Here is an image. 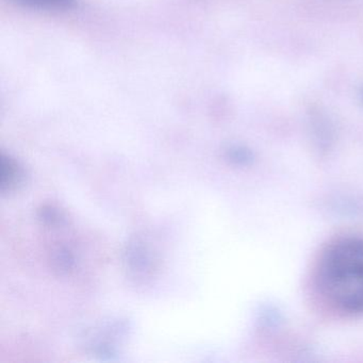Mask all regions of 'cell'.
<instances>
[{
    "mask_svg": "<svg viewBox=\"0 0 363 363\" xmlns=\"http://www.w3.org/2000/svg\"><path fill=\"white\" fill-rule=\"evenodd\" d=\"M52 263L59 273L67 274L75 267L76 259L69 248L59 247L52 254Z\"/></svg>",
    "mask_w": 363,
    "mask_h": 363,
    "instance_id": "cell-4",
    "label": "cell"
},
{
    "mask_svg": "<svg viewBox=\"0 0 363 363\" xmlns=\"http://www.w3.org/2000/svg\"><path fill=\"white\" fill-rule=\"evenodd\" d=\"M28 180V173L24 165L11 155L1 154V179L0 191L3 194H11L24 188Z\"/></svg>",
    "mask_w": 363,
    "mask_h": 363,
    "instance_id": "cell-1",
    "label": "cell"
},
{
    "mask_svg": "<svg viewBox=\"0 0 363 363\" xmlns=\"http://www.w3.org/2000/svg\"><path fill=\"white\" fill-rule=\"evenodd\" d=\"M125 257L127 263L133 271L143 272L150 269L152 262L150 252L141 242H130L125 250Z\"/></svg>",
    "mask_w": 363,
    "mask_h": 363,
    "instance_id": "cell-2",
    "label": "cell"
},
{
    "mask_svg": "<svg viewBox=\"0 0 363 363\" xmlns=\"http://www.w3.org/2000/svg\"><path fill=\"white\" fill-rule=\"evenodd\" d=\"M362 97H363V92H362Z\"/></svg>",
    "mask_w": 363,
    "mask_h": 363,
    "instance_id": "cell-6",
    "label": "cell"
},
{
    "mask_svg": "<svg viewBox=\"0 0 363 363\" xmlns=\"http://www.w3.org/2000/svg\"><path fill=\"white\" fill-rule=\"evenodd\" d=\"M38 216L42 222L52 227L63 226L67 222L65 213L54 206L45 205L38 210Z\"/></svg>",
    "mask_w": 363,
    "mask_h": 363,
    "instance_id": "cell-5",
    "label": "cell"
},
{
    "mask_svg": "<svg viewBox=\"0 0 363 363\" xmlns=\"http://www.w3.org/2000/svg\"><path fill=\"white\" fill-rule=\"evenodd\" d=\"M20 5L44 11H69L77 5V0H16Z\"/></svg>",
    "mask_w": 363,
    "mask_h": 363,
    "instance_id": "cell-3",
    "label": "cell"
}]
</instances>
